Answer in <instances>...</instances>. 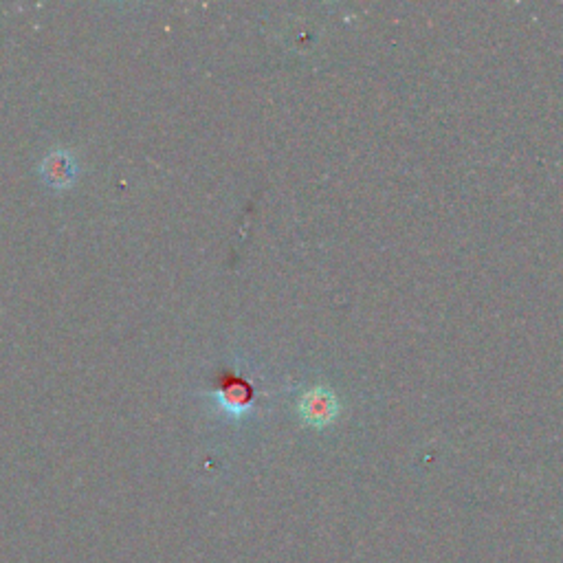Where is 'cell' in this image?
Listing matches in <instances>:
<instances>
[{
	"label": "cell",
	"instance_id": "1",
	"mask_svg": "<svg viewBox=\"0 0 563 563\" xmlns=\"http://www.w3.org/2000/svg\"><path fill=\"white\" fill-rule=\"evenodd\" d=\"M300 412L306 423L311 425H328L337 416V401L328 390H311L304 394L300 403Z\"/></svg>",
	"mask_w": 563,
	"mask_h": 563
},
{
	"label": "cell",
	"instance_id": "2",
	"mask_svg": "<svg viewBox=\"0 0 563 563\" xmlns=\"http://www.w3.org/2000/svg\"><path fill=\"white\" fill-rule=\"evenodd\" d=\"M223 394L227 407H236V410H242L251 401V388L240 379H231L227 385H223Z\"/></svg>",
	"mask_w": 563,
	"mask_h": 563
}]
</instances>
